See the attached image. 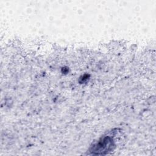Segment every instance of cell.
I'll return each instance as SVG.
<instances>
[{"label": "cell", "mask_w": 156, "mask_h": 156, "mask_svg": "<svg viewBox=\"0 0 156 156\" xmlns=\"http://www.w3.org/2000/svg\"><path fill=\"white\" fill-rule=\"evenodd\" d=\"M113 146L112 140L109 137H105L93 146L91 152L95 154H104L108 153Z\"/></svg>", "instance_id": "1"}]
</instances>
